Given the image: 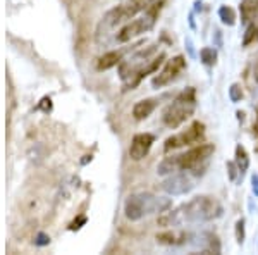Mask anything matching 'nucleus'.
Returning <instances> with one entry per match:
<instances>
[{
	"label": "nucleus",
	"mask_w": 258,
	"mask_h": 255,
	"mask_svg": "<svg viewBox=\"0 0 258 255\" xmlns=\"http://www.w3.org/2000/svg\"><path fill=\"white\" fill-rule=\"evenodd\" d=\"M224 207L215 196L198 195L191 198L189 202L182 203L174 211L164 212L159 217V226L164 228H179L182 224H200L210 223L219 217H222Z\"/></svg>",
	"instance_id": "obj_1"
},
{
	"label": "nucleus",
	"mask_w": 258,
	"mask_h": 255,
	"mask_svg": "<svg viewBox=\"0 0 258 255\" xmlns=\"http://www.w3.org/2000/svg\"><path fill=\"white\" fill-rule=\"evenodd\" d=\"M165 54L159 52V45L153 43L148 47L140 48L127 59H122L119 64V76L124 81V90H133L145 79L148 74H153L159 71L164 64Z\"/></svg>",
	"instance_id": "obj_2"
},
{
	"label": "nucleus",
	"mask_w": 258,
	"mask_h": 255,
	"mask_svg": "<svg viewBox=\"0 0 258 255\" xmlns=\"http://www.w3.org/2000/svg\"><path fill=\"white\" fill-rule=\"evenodd\" d=\"M215 147L212 143H203L198 147L189 148L184 154H177V156L165 157L157 167V173L160 176H169V174L176 173V171L184 169H197V167H205L209 159L214 156Z\"/></svg>",
	"instance_id": "obj_3"
},
{
	"label": "nucleus",
	"mask_w": 258,
	"mask_h": 255,
	"mask_svg": "<svg viewBox=\"0 0 258 255\" xmlns=\"http://www.w3.org/2000/svg\"><path fill=\"white\" fill-rule=\"evenodd\" d=\"M170 206H172V200L167 196L153 195L150 191H138L127 196L124 203V214L129 221H140L153 214H164Z\"/></svg>",
	"instance_id": "obj_4"
},
{
	"label": "nucleus",
	"mask_w": 258,
	"mask_h": 255,
	"mask_svg": "<svg viewBox=\"0 0 258 255\" xmlns=\"http://www.w3.org/2000/svg\"><path fill=\"white\" fill-rule=\"evenodd\" d=\"M197 111V90L188 86L177 95L162 112V123L170 129L184 124Z\"/></svg>",
	"instance_id": "obj_5"
},
{
	"label": "nucleus",
	"mask_w": 258,
	"mask_h": 255,
	"mask_svg": "<svg viewBox=\"0 0 258 255\" xmlns=\"http://www.w3.org/2000/svg\"><path fill=\"white\" fill-rule=\"evenodd\" d=\"M157 4H162V0H122L119 6H115L103 16L98 28H103V31H107L119 24H126L127 21L135 19L141 12H147Z\"/></svg>",
	"instance_id": "obj_6"
},
{
	"label": "nucleus",
	"mask_w": 258,
	"mask_h": 255,
	"mask_svg": "<svg viewBox=\"0 0 258 255\" xmlns=\"http://www.w3.org/2000/svg\"><path fill=\"white\" fill-rule=\"evenodd\" d=\"M205 167H197V169H184L176 171V173L169 174L167 178L162 181V190L167 195H186L197 186L198 179L205 174Z\"/></svg>",
	"instance_id": "obj_7"
},
{
	"label": "nucleus",
	"mask_w": 258,
	"mask_h": 255,
	"mask_svg": "<svg viewBox=\"0 0 258 255\" xmlns=\"http://www.w3.org/2000/svg\"><path fill=\"white\" fill-rule=\"evenodd\" d=\"M160 6L162 4H157V6H153L152 9L143 12V16H140V18H136L133 21H127V23L117 31L115 41H117V43H127V41H131L133 38H136V36H140V35H143V33L152 30V28L155 26Z\"/></svg>",
	"instance_id": "obj_8"
},
{
	"label": "nucleus",
	"mask_w": 258,
	"mask_h": 255,
	"mask_svg": "<svg viewBox=\"0 0 258 255\" xmlns=\"http://www.w3.org/2000/svg\"><path fill=\"white\" fill-rule=\"evenodd\" d=\"M205 138V124L200 123V121H193L184 131L176 133V135L169 136L164 141V152H174L182 147H191V145H198L200 141H203Z\"/></svg>",
	"instance_id": "obj_9"
},
{
	"label": "nucleus",
	"mask_w": 258,
	"mask_h": 255,
	"mask_svg": "<svg viewBox=\"0 0 258 255\" xmlns=\"http://www.w3.org/2000/svg\"><path fill=\"white\" fill-rule=\"evenodd\" d=\"M186 69V59L182 56H176L172 57V59H169L167 62L164 64V68H162L159 73L153 76L152 79V86L153 88H164V86L170 85L172 81H176V79L181 76L182 71Z\"/></svg>",
	"instance_id": "obj_10"
},
{
	"label": "nucleus",
	"mask_w": 258,
	"mask_h": 255,
	"mask_svg": "<svg viewBox=\"0 0 258 255\" xmlns=\"http://www.w3.org/2000/svg\"><path fill=\"white\" fill-rule=\"evenodd\" d=\"M189 246H193L200 253H220V241L217 235L210 231L193 233L189 241Z\"/></svg>",
	"instance_id": "obj_11"
},
{
	"label": "nucleus",
	"mask_w": 258,
	"mask_h": 255,
	"mask_svg": "<svg viewBox=\"0 0 258 255\" xmlns=\"http://www.w3.org/2000/svg\"><path fill=\"white\" fill-rule=\"evenodd\" d=\"M153 143H155V135H152V133H138V135L133 136L131 147H129V157L133 161H141V159L148 156Z\"/></svg>",
	"instance_id": "obj_12"
},
{
	"label": "nucleus",
	"mask_w": 258,
	"mask_h": 255,
	"mask_svg": "<svg viewBox=\"0 0 258 255\" xmlns=\"http://www.w3.org/2000/svg\"><path fill=\"white\" fill-rule=\"evenodd\" d=\"M191 236H193L191 231L172 228V229H169V231L159 233V235L155 236V240H157V243L165 245V246H184V245H189Z\"/></svg>",
	"instance_id": "obj_13"
},
{
	"label": "nucleus",
	"mask_w": 258,
	"mask_h": 255,
	"mask_svg": "<svg viewBox=\"0 0 258 255\" xmlns=\"http://www.w3.org/2000/svg\"><path fill=\"white\" fill-rule=\"evenodd\" d=\"M160 100H162L160 97H153V98H145V100L136 102L135 107H133V118H135L136 121L148 119L150 116L153 114V111L159 107Z\"/></svg>",
	"instance_id": "obj_14"
},
{
	"label": "nucleus",
	"mask_w": 258,
	"mask_h": 255,
	"mask_svg": "<svg viewBox=\"0 0 258 255\" xmlns=\"http://www.w3.org/2000/svg\"><path fill=\"white\" fill-rule=\"evenodd\" d=\"M127 54V48H119V50H110V52L103 54L102 57H98L97 61V69L98 71H107L114 66H119L122 62V57Z\"/></svg>",
	"instance_id": "obj_15"
},
{
	"label": "nucleus",
	"mask_w": 258,
	"mask_h": 255,
	"mask_svg": "<svg viewBox=\"0 0 258 255\" xmlns=\"http://www.w3.org/2000/svg\"><path fill=\"white\" fill-rule=\"evenodd\" d=\"M241 21L243 23H251L258 19V0H241L239 4Z\"/></svg>",
	"instance_id": "obj_16"
},
{
	"label": "nucleus",
	"mask_w": 258,
	"mask_h": 255,
	"mask_svg": "<svg viewBox=\"0 0 258 255\" xmlns=\"http://www.w3.org/2000/svg\"><path fill=\"white\" fill-rule=\"evenodd\" d=\"M234 162H236V166H238V169H239V179H243V176L246 174V171L249 167V157L246 154V148H244L243 145H238V147H236Z\"/></svg>",
	"instance_id": "obj_17"
},
{
	"label": "nucleus",
	"mask_w": 258,
	"mask_h": 255,
	"mask_svg": "<svg viewBox=\"0 0 258 255\" xmlns=\"http://www.w3.org/2000/svg\"><path fill=\"white\" fill-rule=\"evenodd\" d=\"M200 59L205 66H209V68H214L215 62H217V50L214 47H203L200 50Z\"/></svg>",
	"instance_id": "obj_18"
},
{
	"label": "nucleus",
	"mask_w": 258,
	"mask_h": 255,
	"mask_svg": "<svg viewBox=\"0 0 258 255\" xmlns=\"http://www.w3.org/2000/svg\"><path fill=\"white\" fill-rule=\"evenodd\" d=\"M255 41H258V21H251V23L248 24L246 31H244L243 45L248 47V45L255 43Z\"/></svg>",
	"instance_id": "obj_19"
},
{
	"label": "nucleus",
	"mask_w": 258,
	"mask_h": 255,
	"mask_svg": "<svg viewBox=\"0 0 258 255\" xmlns=\"http://www.w3.org/2000/svg\"><path fill=\"white\" fill-rule=\"evenodd\" d=\"M219 19L222 21L224 24H227V26H234L236 24V12L232 7L229 6H222L219 9Z\"/></svg>",
	"instance_id": "obj_20"
},
{
	"label": "nucleus",
	"mask_w": 258,
	"mask_h": 255,
	"mask_svg": "<svg viewBox=\"0 0 258 255\" xmlns=\"http://www.w3.org/2000/svg\"><path fill=\"white\" fill-rule=\"evenodd\" d=\"M229 98L234 104L241 102V98H243V86L239 83H232L231 85V88H229Z\"/></svg>",
	"instance_id": "obj_21"
},
{
	"label": "nucleus",
	"mask_w": 258,
	"mask_h": 255,
	"mask_svg": "<svg viewBox=\"0 0 258 255\" xmlns=\"http://www.w3.org/2000/svg\"><path fill=\"white\" fill-rule=\"evenodd\" d=\"M244 224H246V221L244 219H239L238 223H236V241H238V245H243L244 243Z\"/></svg>",
	"instance_id": "obj_22"
},
{
	"label": "nucleus",
	"mask_w": 258,
	"mask_h": 255,
	"mask_svg": "<svg viewBox=\"0 0 258 255\" xmlns=\"http://www.w3.org/2000/svg\"><path fill=\"white\" fill-rule=\"evenodd\" d=\"M227 174H229V179H231V181H238L239 179V169L234 161L227 162Z\"/></svg>",
	"instance_id": "obj_23"
},
{
	"label": "nucleus",
	"mask_w": 258,
	"mask_h": 255,
	"mask_svg": "<svg viewBox=\"0 0 258 255\" xmlns=\"http://www.w3.org/2000/svg\"><path fill=\"white\" fill-rule=\"evenodd\" d=\"M50 241V238L47 235H43V233H40L38 236H36V245H40V246H43V245H47Z\"/></svg>",
	"instance_id": "obj_24"
},
{
	"label": "nucleus",
	"mask_w": 258,
	"mask_h": 255,
	"mask_svg": "<svg viewBox=\"0 0 258 255\" xmlns=\"http://www.w3.org/2000/svg\"><path fill=\"white\" fill-rule=\"evenodd\" d=\"M251 190L255 196H258V174H253L251 176Z\"/></svg>",
	"instance_id": "obj_25"
},
{
	"label": "nucleus",
	"mask_w": 258,
	"mask_h": 255,
	"mask_svg": "<svg viewBox=\"0 0 258 255\" xmlns=\"http://www.w3.org/2000/svg\"><path fill=\"white\" fill-rule=\"evenodd\" d=\"M253 81L258 85V61L255 62V66H253Z\"/></svg>",
	"instance_id": "obj_26"
},
{
	"label": "nucleus",
	"mask_w": 258,
	"mask_h": 255,
	"mask_svg": "<svg viewBox=\"0 0 258 255\" xmlns=\"http://www.w3.org/2000/svg\"><path fill=\"white\" fill-rule=\"evenodd\" d=\"M186 47H188L189 54L191 56H195V50H193V41H191V38H186Z\"/></svg>",
	"instance_id": "obj_27"
},
{
	"label": "nucleus",
	"mask_w": 258,
	"mask_h": 255,
	"mask_svg": "<svg viewBox=\"0 0 258 255\" xmlns=\"http://www.w3.org/2000/svg\"><path fill=\"white\" fill-rule=\"evenodd\" d=\"M253 133L258 135V111H256V121H255V126H253Z\"/></svg>",
	"instance_id": "obj_28"
}]
</instances>
